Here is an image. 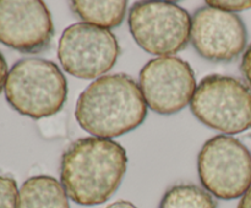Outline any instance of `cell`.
<instances>
[{"label":"cell","instance_id":"obj_12","mask_svg":"<svg viewBox=\"0 0 251 208\" xmlns=\"http://www.w3.org/2000/svg\"><path fill=\"white\" fill-rule=\"evenodd\" d=\"M71 10L80 17L85 23L102 28H113L122 24L126 15L127 1H90V0H76L71 2Z\"/></svg>","mask_w":251,"mask_h":208},{"label":"cell","instance_id":"obj_1","mask_svg":"<svg viewBox=\"0 0 251 208\" xmlns=\"http://www.w3.org/2000/svg\"><path fill=\"white\" fill-rule=\"evenodd\" d=\"M127 169V154L118 142L86 137L73 142L60 162V183L81 206L107 202L119 188Z\"/></svg>","mask_w":251,"mask_h":208},{"label":"cell","instance_id":"obj_13","mask_svg":"<svg viewBox=\"0 0 251 208\" xmlns=\"http://www.w3.org/2000/svg\"><path fill=\"white\" fill-rule=\"evenodd\" d=\"M159 208H217L210 192L194 184L172 186L162 197Z\"/></svg>","mask_w":251,"mask_h":208},{"label":"cell","instance_id":"obj_18","mask_svg":"<svg viewBox=\"0 0 251 208\" xmlns=\"http://www.w3.org/2000/svg\"><path fill=\"white\" fill-rule=\"evenodd\" d=\"M238 208H251V186L249 190L243 195L242 200H240Z\"/></svg>","mask_w":251,"mask_h":208},{"label":"cell","instance_id":"obj_15","mask_svg":"<svg viewBox=\"0 0 251 208\" xmlns=\"http://www.w3.org/2000/svg\"><path fill=\"white\" fill-rule=\"evenodd\" d=\"M206 5L211 7H216V9L223 10V11L227 12H233L234 11H243V10L250 9L251 7V1H228V0H225V1H218V0H215V1H206Z\"/></svg>","mask_w":251,"mask_h":208},{"label":"cell","instance_id":"obj_7","mask_svg":"<svg viewBox=\"0 0 251 208\" xmlns=\"http://www.w3.org/2000/svg\"><path fill=\"white\" fill-rule=\"evenodd\" d=\"M119 55V42L109 29L85 22L69 26L59 39V61L74 77L92 80L104 75Z\"/></svg>","mask_w":251,"mask_h":208},{"label":"cell","instance_id":"obj_8","mask_svg":"<svg viewBox=\"0 0 251 208\" xmlns=\"http://www.w3.org/2000/svg\"><path fill=\"white\" fill-rule=\"evenodd\" d=\"M195 72L188 61L176 56L150 60L140 71V90L147 107L161 115L176 114L194 97Z\"/></svg>","mask_w":251,"mask_h":208},{"label":"cell","instance_id":"obj_2","mask_svg":"<svg viewBox=\"0 0 251 208\" xmlns=\"http://www.w3.org/2000/svg\"><path fill=\"white\" fill-rule=\"evenodd\" d=\"M75 116L88 134L109 139L139 127L147 116V104L130 76L104 75L81 93Z\"/></svg>","mask_w":251,"mask_h":208},{"label":"cell","instance_id":"obj_6","mask_svg":"<svg viewBox=\"0 0 251 208\" xmlns=\"http://www.w3.org/2000/svg\"><path fill=\"white\" fill-rule=\"evenodd\" d=\"M198 171L207 192L221 200H234L251 186V154L235 137L218 135L201 148Z\"/></svg>","mask_w":251,"mask_h":208},{"label":"cell","instance_id":"obj_17","mask_svg":"<svg viewBox=\"0 0 251 208\" xmlns=\"http://www.w3.org/2000/svg\"><path fill=\"white\" fill-rule=\"evenodd\" d=\"M9 72H7V64L5 60L4 55L0 51V93H1L2 88H5V83H6V78Z\"/></svg>","mask_w":251,"mask_h":208},{"label":"cell","instance_id":"obj_4","mask_svg":"<svg viewBox=\"0 0 251 208\" xmlns=\"http://www.w3.org/2000/svg\"><path fill=\"white\" fill-rule=\"evenodd\" d=\"M190 108L202 124L223 134H240L251 127V88L237 77H203Z\"/></svg>","mask_w":251,"mask_h":208},{"label":"cell","instance_id":"obj_11","mask_svg":"<svg viewBox=\"0 0 251 208\" xmlns=\"http://www.w3.org/2000/svg\"><path fill=\"white\" fill-rule=\"evenodd\" d=\"M17 208H70L61 183L48 175L27 179L19 191Z\"/></svg>","mask_w":251,"mask_h":208},{"label":"cell","instance_id":"obj_16","mask_svg":"<svg viewBox=\"0 0 251 208\" xmlns=\"http://www.w3.org/2000/svg\"><path fill=\"white\" fill-rule=\"evenodd\" d=\"M240 70H242L243 75H244V77L247 78V81L251 86V44L244 53V55H243Z\"/></svg>","mask_w":251,"mask_h":208},{"label":"cell","instance_id":"obj_3","mask_svg":"<svg viewBox=\"0 0 251 208\" xmlns=\"http://www.w3.org/2000/svg\"><path fill=\"white\" fill-rule=\"evenodd\" d=\"M68 92V81L59 66L42 58L16 61L5 83V98L10 107L32 119L58 114Z\"/></svg>","mask_w":251,"mask_h":208},{"label":"cell","instance_id":"obj_9","mask_svg":"<svg viewBox=\"0 0 251 208\" xmlns=\"http://www.w3.org/2000/svg\"><path fill=\"white\" fill-rule=\"evenodd\" d=\"M190 41L202 58L213 63H228L243 53L248 32L237 14L206 5L191 16Z\"/></svg>","mask_w":251,"mask_h":208},{"label":"cell","instance_id":"obj_19","mask_svg":"<svg viewBox=\"0 0 251 208\" xmlns=\"http://www.w3.org/2000/svg\"><path fill=\"white\" fill-rule=\"evenodd\" d=\"M105 208H137V207L134 205V203L129 202V201L120 200V201H117V202L110 203V205L107 206Z\"/></svg>","mask_w":251,"mask_h":208},{"label":"cell","instance_id":"obj_14","mask_svg":"<svg viewBox=\"0 0 251 208\" xmlns=\"http://www.w3.org/2000/svg\"><path fill=\"white\" fill-rule=\"evenodd\" d=\"M19 190L15 179L0 175V208H17Z\"/></svg>","mask_w":251,"mask_h":208},{"label":"cell","instance_id":"obj_5","mask_svg":"<svg viewBox=\"0 0 251 208\" xmlns=\"http://www.w3.org/2000/svg\"><path fill=\"white\" fill-rule=\"evenodd\" d=\"M129 28L140 48L153 55H173L186 48L191 16L172 1L135 2L129 12Z\"/></svg>","mask_w":251,"mask_h":208},{"label":"cell","instance_id":"obj_10","mask_svg":"<svg viewBox=\"0 0 251 208\" xmlns=\"http://www.w3.org/2000/svg\"><path fill=\"white\" fill-rule=\"evenodd\" d=\"M53 36V20L43 1L0 0V43L36 54L49 48Z\"/></svg>","mask_w":251,"mask_h":208}]
</instances>
